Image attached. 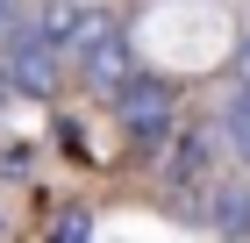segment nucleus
Instances as JSON below:
<instances>
[{
  "mask_svg": "<svg viewBox=\"0 0 250 243\" xmlns=\"http://www.w3.org/2000/svg\"><path fill=\"white\" fill-rule=\"evenodd\" d=\"M115 114H122V143H129V157H157V150L179 143V93L165 86L157 72H136L129 86L115 93Z\"/></svg>",
  "mask_w": 250,
  "mask_h": 243,
  "instance_id": "1",
  "label": "nucleus"
},
{
  "mask_svg": "<svg viewBox=\"0 0 250 243\" xmlns=\"http://www.w3.org/2000/svg\"><path fill=\"white\" fill-rule=\"evenodd\" d=\"M214 143H222V129H200V122H186L179 129V143L165 150V193H172V207H186L193 222L208 215V193H214Z\"/></svg>",
  "mask_w": 250,
  "mask_h": 243,
  "instance_id": "2",
  "label": "nucleus"
},
{
  "mask_svg": "<svg viewBox=\"0 0 250 243\" xmlns=\"http://www.w3.org/2000/svg\"><path fill=\"white\" fill-rule=\"evenodd\" d=\"M0 65H7V79H15V93H29V100H50V93H58V72H64V57L50 50V36L36 29V15H15V22H7Z\"/></svg>",
  "mask_w": 250,
  "mask_h": 243,
  "instance_id": "3",
  "label": "nucleus"
},
{
  "mask_svg": "<svg viewBox=\"0 0 250 243\" xmlns=\"http://www.w3.org/2000/svg\"><path fill=\"white\" fill-rule=\"evenodd\" d=\"M36 29L50 36V50H58V57H72V65H79V57L93 50V43L107 36L115 22L100 15V7H86V0H50V7L36 15Z\"/></svg>",
  "mask_w": 250,
  "mask_h": 243,
  "instance_id": "4",
  "label": "nucleus"
},
{
  "mask_svg": "<svg viewBox=\"0 0 250 243\" xmlns=\"http://www.w3.org/2000/svg\"><path fill=\"white\" fill-rule=\"evenodd\" d=\"M200 222H208L222 243H250V172H222V179H214Z\"/></svg>",
  "mask_w": 250,
  "mask_h": 243,
  "instance_id": "5",
  "label": "nucleus"
},
{
  "mask_svg": "<svg viewBox=\"0 0 250 243\" xmlns=\"http://www.w3.org/2000/svg\"><path fill=\"white\" fill-rule=\"evenodd\" d=\"M72 72L86 79V86H93V93H107V100H115L122 86H129V79H136V57H129V36H122V29H107V36H100L93 50L79 57Z\"/></svg>",
  "mask_w": 250,
  "mask_h": 243,
  "instance_id": "6",
  "label": "nucleus"
},
{
  "mask_svg": "<svg viewBox=\"0 0 250 243\" xmlns=\"http://www.w3.org/2000/svg\"><path fill=\"white\" fill-rule=\"evenodd\" d=\"M214 129H222V143H229L236 157H243V172H250V86H229V100H222V122H214Z\"/></svg>",
  "mask_w": 250,
  "mask_h": 243,
  "instance_id": "7",
  "label": "nucleus"
},
{
  "mask_svg": "<svg viewBox=\"0 0 250 243\" xmlns=\"http://www.w3.org/2000/svg\"><path fill=\"white\" fill-rule=\"evenodd\" d=\"M50 243H93V215L86 207H64L58 222H50Z\"/></svg>",
  "mask_w": 250,
  "mask_h": 243,
  "instance_id": "8",
  "label": "nucleus"
},
{
  "mask_svg": "<svg viewBox=\"0 0 250 243\" xmlns=\"http://www.w3.org/2000/svg\"><path fill=\"white\" fill-rule=\"evenodd\" d=\"M0 100H15V79H7V65H0Z\"/></svg>",
  "mask_w": 250,
  "mask_h": 243,
  "instance_id": "9",
  "label": "nucleus"
},
{
  "mask_svg": "<svg viewBox=\"0 0 250 243\" xmlns=\"http://www.w3.org/2000/svg\"><path fill=\"white\" fill-rule=\"evenodd\" d=\"M7 7H15V0H0V15H7Z\"/></svg>",
  "mask_w": 250,
  "mask_h": 243,
  "instance_id": "10",
  "label": "nucleus"
},
{
  "mask_svg": "<svg viewBox=\"0 0 250 243\" xmlns=\"http://www.w3.org/2000/svg\"><path fill=\"white\" fill-rule=\"evenodd\" d=\"M0 243H7V222H0Z\"/></svg>",
  "mask_w": 250,
  "mask_h": 243,
  "instance_id": "11",
  "label": "nucleus"
}]
</instances>
